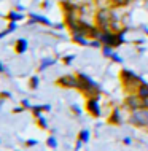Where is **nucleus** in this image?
Wrapping results in <instances>:
<instances>
[{
	"label": "nucleus",
	"mask_w": 148,
	"mask_h": 151,
	"mask_svg": "<svg viewBox=\"0 0 148 151\" xmlns=\"http://www.w3.org/2000/svg\"><path fill=\"white\" fill-rule=\"evenodd\" d=\"M49 110H51L49 105H35V107L30 108V111H32V115H34L35 118H38V116H42L43 111H49Z\"/></svg>",
	"instance_id": "9"
},
{
	"label": "nucleus",
	"mask_w": 148,
	"mask_h": 151,
	"mask_svg": "<svg viewBox=\"0 0 148 151\" xmlns=\"http://www.w3.org/2000/svg\"><path fill=\"white\" fill-rule=\"evenodd\" d=\"M137 94L142 97V99H145V97H148V83H143L140 88H139Z\"/></svg>",
	"instance_id": "14"
},
{
	"label": "nucleus",
	"mask_w": 148,
	"mask_h": 151,
	"mask_svg": "<svg viewBox=\"0 0 148 151\" xmlns=\"http://www.w3.org/2000/svg\"><path fill=\"white\" fill-rule=\"evenodd\" d=\"M73 40H75L77 43H80V45H89V42L86 40V37L81 35V34H73Z\"/></svg>",
	"instance_id": "15"
},
{
	"label": "nucleus",
	"mask_w": 148,
	"mask_h": 151,
	"mask_svg": "<svg viewBox=\"0 0 148 151\" xmlns=\"http://www.w3.org/2000/svg\"><path fill=\"white\" fill-rule=\"evenodd\" d=\"M129 124L135 126L139 129L148 130V108H139L131 113L129 116Z\"/></svg>",
	"instance_id": "3"
},
{
	"label": "nucleus",
	"mask_w": 148,
	"mask_h": 151,
	"mask_svg": "<svg viewBox=\"0 0 148 151\" xmlns=\"http://www.w3.org/2000/svg\"><path fill=\"white\" fill-rule=\"evenodd\" d=\"M72 60H73V56H65V58H64V64H70Z\"/></svg>",
	"instance_id": "27"
},
{
	"label": "nucleus",
	"mask_w": 148,
	"mask_h": 151,
	"mask_svg": "<svg viewBox=\"0 0 148 151\" xmlns=\"http://www.w3.org/2000/svg\"><path fill=\"white\" fill-rule=\"evenodd\" d=\"M35 145H38V140H35V138H29V140H26V146H35Z\"/></svg>",
	"instance_id": "23"
},
{
	"label": "nucleus",
	"mask_w": 148,
	"mask_h": 151,
	"mask_svg": "<svg viewBox=\"0 0 148 151\" xmlns=\"http://www.w3.org/2000/svg\"><path fill=\"white\" fill-rule=\"evenodd\" d=\"M110 58H112V59L115 60V62H120V64L123 62V59H121V58H120V56H118V54H115V52H113L112 56H110Z\"/></svg>",
	"instance_id": "26"
},
{
	"label": "nucleus",
	"mask_w": 148,
	"mask_h": 151,
	"mask_svg": "<svg viewBox=\"0 0 148 151\" xmlns=\"http://www.w3.org/2000/svg\"><path fill=\"white\" fill-rule=\"evenodd\" d=\"M46 146H48V148H56V146H57V140H56L54 135H49L46 138Z\"/></svg>",
	"instance_id": "17"
},
{
	"label": "nucleus",
	"mask_w": 148,
	"mask_h": 151,
	"mask_svg": "<svg viewBox=\"0 0 148 151\" xmlns=\"http://www.w3.org/2000/svg\"><path fill=\"white\" fill-rule=\"evenodd\" d=\"M143 108H148V97L143 99Z\"/></svg>",
	"instance_id": "30"
},
{
	"label": "nucleus",
	"mask_w": 148,
	"mask_h": 151,
	"mask_svg": "<svg viewBox=\"0 0 148 151\" xmlns=\"http://www.w3.org/2000/svg\"><path fill=\"white\" fill-rule=\"evenodd\" d=\"M72 111L75 113V115H81V110H80L78 105H72Z\"/></svg>",
	"instance_id": "25"
},
{
	"label": "nucleus",
	"mask_w": 148,
	"mask_h": 151,
	"mask_svg": "<svg viewBox=\"0 0 148 151\" xmlns=\"http://www.w3.org/2000/svg\"><path fill=\"white\" fill-rule=\"evenodd\" d=\"M123 143H124V145H131V143H132V138H131V137H126L124 140H123Z\"/></svg>",
	"instance_id": "28"
},
{
	"label": "nucleus",
	"mask_w": 148,
	"mask_h": 151,
	"mask_svg": "<svg viewBox=\"0 0 148 151\" xmlns=\"http://www.w3.org/2000/svg\"><path fill=\"white\" fill-rule=\"evenodd\" d=\"M104 54L110 58V56L113 54V48H112V46H108V45H105V46H104Z\"/></svg>",
	"instance_id": "22"
},
{
	"label": "nucleus",
	"mask_w": 148,
	"mask_h": 151,
	"mask_svg": "<svg viewBox=\"0 0 148 151\" xmlns=\"http://www.w3.org/2000/svg\"><path fill=\"white\" fill-rule=\"evenodd\" d=\"M29 84H30V89H37L38 88V76H32Z\"/></svg>",
	"instance_id": "21"
},
{
	"label": "nucleus",
	"mask_w": 148,
	"mask_h": 151,
	"mask_svg": "<svg viewBox=\"0 0 148 151\" xmlns=\"http://www.w3.org/2000/svg\"><path fill=\"white\" fill-rule=\"evenodd\" d=\"M10 21H13V22H16V21H19V19H22V14H19V13H14V11H11L10 14L6 16Z\"/></svg>",
	"instance_id": "18"
},
{
	"label": "nucleus",
	"mask_w": 148,
	"mask_h": 151,
	"mask_svg": "<svg viewBox=\"0 0 148 151\" xmlns=\"http://www.w3.org/2000/svg\"><path fill=\"white\" fill-rule=\"evenodd\" d=\"M86 110L92 118H99L100 116V107H99V96L96 97H89L86 102Z\"/></svg>",
	"instance_id": "6"
},
{
	"label": "nucleus",
	"mask_w": 148,
	"mask_h": 151,
	"mask_svg": "<svg viewBox=\"0 0 148 151\" xmlns=\"http://www.w3.org/2000/svg\"><path fill=\"white\" fill-rule=\"evenodd\" d=\"M37 124H38V127H40V129H43V130H46V129H48V122H46V119L43 118V115L37 118Z\"/></svg>",
	"instance_id": "16"
},
{
	"label": "nucleus",
	"mask_w": 148,
	"mask_h": 151,
	"mask_svg": "<svg viewBox=\"0 0 148 151\" xmlns=\"http://www.w3.org/2000/svg\"><path fill=\"white\" fill-rule=\"evenodd\" d=\"M21 105H22V107L26 108V110H30V108H32V105H30V102H29V100H22Z\"/></svg>",
	"instance_id": "24"
},
{
	"label": "nucleus",
	"mask_w": 148,
	"mask_h": 151,
	"mask_svg": "<svg viewBox=\"0 0 148 151\" xmlns=\"http://www.w3.org/2000/svg\"><path fill=\"white\" fill-rule=\"evenodd\" d=\"M145 32H147V34H148V30H145Z\"/></svg>",
	"instance_id": "32"
},
{
	"label": "nucleus",
	"mask_w": 148,
	"mask_h": 151,
	"mask_svg": "<svg viewBox=\"0 0 148 151\" xmlns=\"http://www.w3.org/2000/svg\"><path fill=\"white\" fill-rule=\"evenodd\" d=\"M132 0H112V3L113 5H116V6H124L127 5V3H131Z\"/></svg>",
	"instance_id": "20"
},
{
	"label": "nucleus",
	"mask_w": 148,
	"mask_h": 151,
	"mask_svg": "<svg viewBox=\"0 0 148 151\" xmlns=\"http://www.w3.org/2000/svg\"><path fill=\"white\" fill-rule=\"evenodd\" d=\"M54 62H56L54 59H45L43 62H42V65H40V70H45L46 67H49V65H53Z\"/></svg>",
	"instance_id": "19"
},
{
	"label": "nucleus",
	"mask_w": 148,
	"mask_h": 151,
	"mask_svg": "<svg viewBox=\"0 0 148 151\" xmlns=\"http://www.w3.org/2000/svg\"><path fill=\"white\" fill-rule=\"evenodd\" d=\"M0 72H3V67H2V65H0Z\"/></svg>",
	"instance_id": "31"
},
{
	"label": "nucleus",
	"mask_w": 148,
	"mask_h": 151,
	"mask_svg": "<svg viewBox=\"0 0 148 151\" xmlns=\"http://www.w3.org/2000/svg\"><path fill=\"white\" fill-rule=\"evenodd\" d=\"M78 89L88 97L99 96V86L84 73H78Z\"/></svg>",
	"instance_id": "1"
},
{
	"label": "nucleus",
	"mask_w": 148,
	"mask_h": 151,
	"mask_svg": "<svg viewBox=\"0 0 148 151\" xmlns=\"http://www.w3.org/2000/svg\"><path fill=\"white\" fill-rule=\"evenodd\" d=\"M30 19L32 21H35V22H40V24H45V26H53L51 21H48L45 16H38V14H34V13H30Z\"/></svg>",
	"instance_id": "12"
},
{
	"label": "nucleus",
	"mask_w": 148,
	"mask_h": 151,
	"mask_svg": "<svg viewBox=\"0 0 148 151\" xmlns=\"http://www.w3.org/2000/svg\"><path fill=\"white\" fill-rule=\"evenodd\" d=\"M123 35H124V32L113 34V32H110V30H105V32H100L99 40H100V43H104V45H108V46H112V48H116V46H120V45L124 42Z\"/></svg>",
	"instance_id": "4"
},
{
	"label": "nucleus",
	"mask_w": 148,
	"mask_h": 151,
	"mask_svg": "<svg viewBox=\"0 0 148 151\" xmlns=\"http://www.w3.org/2000/svg\"><path fill=\"white\" fill-rule=\"evenodd\" d=\"M96 22H97V27L102 32L108 30L110 27L115 24V18H113L112 11H110V10H100L96 14Z\"/></svg>",
	"instance_id": "5"
},
{
	"label": "nucleus",
	"mask_w": 148,
	"mask_h": 151,
	"mask_svg": "<svg viewBox=\"0 0 148 151\" xmlns=\"http://www.w3.org/2000/svg\"><path fill=\"white\" fill-rule=\"evenodd\" d=\"M57 86H62V88H77L78 89V76H72V75H64L61 76V78H57L56 81Z\"/></svg>",
	"instance_id": "7"
},
{
	"label": "nucleus",
	"mask_w": 148,
	"mask_h": 151,
	"mask_svg": "<svg viewBox=\"0 0 148 151\" xmlns=\"http://www.w3.org/2000/svg\"><path fill=\"white\" fill-rule=\"evenodd\" d=\"M78 140H80L81 143H88L89 142V130H86V129L80 130V132H78Z\"/></svg>",
	"instance_id": "13"
},
{
	"label": "nucleus",
	"mask_w": 148,
	"mask_h": 151,
	"mask_svg": "<svg viewBox=\"0 0 148 151\" xmlns=\"http://www.w3.org/2000/svg\"><path fill=\"white\" fill-rule=\"evenodd\" d=\"M126 105L129 107L132 111H135V110L139 108H143V99L139 94H132V96H127L126 99Z\"/></svg>",
	"instance_id": "8"
},
{
	"label": "nucleus",
	"mask_w": 148,
	"mask_h": 151,
	"mask_svg": "<svg viewBox=\"0 0 148 151\" xmlns=\"http://www.w3.org/2000/svg\"><path fill=\"white\" fill-rule=\"evenodd\" d=\"M120 78H121V83L124 84V88L127 91H139V88L143 84V80L131 70H123L120 73Z\"/></svg>",
	"instance_id": "2"
},
{
	"label": "nucleus",
	"mask_w": 148,
	"mask_h": 151,
	"mask_svg": "<svg viewBox=\"0 0 148 151\" xmlns=\"http://www.w3.org/2000/svg\"><path fill=\"white\" fill-rule=\"evenodd\" d=\"M14 50L18 54H22L24 51L27 50V40H24V38H19L18 42H16V46H14Z\"/></svg>",
	"instance_id": "11"
},
{
	"label": "nucleus",
	"mask_w": 148,
	"mask_h": 151,
	"mask_svg": "<svg viewBox=\"0 0 148 151\" xmlns=\"http://www.w3.org/2000/svg\"><path fill=\"white\" fill-rule=\"evenodd\" d=\"M108 122H110V124H115V126H120L121 124V115H120V110H118V108L113 110L112 116L108 118Z\"/></svg>",
	"instance_id": "10"
},
{
	"label": "nucleus",
	"mask_w": 148,
	"mask_h": 151,
	"mask_svg": "<svg viewBox=\"0 0 148 151\" xmlns=\"http://www.w3.org/2000/svg\"><path fill=\"white\" fill-rule=\"evenodd\" d=\"M24 107H16V108H13V113H21V111H24Z\"/></svg>",
	"instance_id": "29"
}]
</instances>
